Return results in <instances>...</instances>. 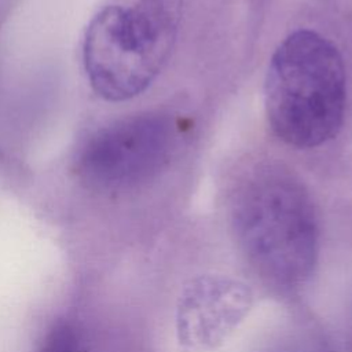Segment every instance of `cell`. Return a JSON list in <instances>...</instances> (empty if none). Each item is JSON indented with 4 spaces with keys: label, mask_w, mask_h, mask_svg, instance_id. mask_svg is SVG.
I'll return each mask as SVG.
<instances>
[{
    "label": "cell",
    "mask_w": 352,
    "mask_h": 352,
    "mask_svg": "<svg viewBox=\"0 0 352 352\" xmlns=\"http://www.w3.org/2000/svg\"><path fill=\"white\" fill-rule=\"evenodd\" d=\"M305 352H331V351H329L326 346H323V345H319V346H311L308 351H305Z\"/></svg>",
    "instance_id": "cell-7"
},
{
    "label": "cell",
    "mask_w": 352,
    "mask_h": 352,
    "mask_svg": "<svg viewBox=\"0 0 352 352\" xmlns=\"http://www.w3.org/2000/svg\"><path fill=\"white\" fill-rule=\"evenodd\" d=\"M236 241L260 278L280 292L300 289L318 258L319 224L302 182L279 165L256 166L232 204Z\"/></svg>",
    "instance_id": "cell-1"
},
{
    "label": "cell",
    "mask_w": 352,
    "mask_h": 352,
    "mask_svg": "<svg viewBox=\"0 0 352 352\" xmlns=\"http://www.w3.org/2000/svg\"><path fill=\"white\" fill-rule=\"evenodd\" d=\"M179 0L110 4L89 22L82 62L92 89L109 102L140 95L166 63L176 40Z\"/></svg>",
    "instance_id": "cell-3"
},
{
    "label": "cell",
    "mask_w": 352,
    "mask_h": 352,
    "mask_svg": "<svg viewBox=\"0 0 352 352\" xmlns=\"http://www.w3.org/2000/svg\"><path fill=\"white\" fill-rule=\"evenodd\" d=\"M177 146L168 114L146 111L96 131L76 160V175L92 190L116 191L142 184L162 170Z\"/></svg>",
    "instance_id": "cell-4"
},
{
    "label": "cell",
    "mask_w": 352,
    "mask_h": 352,
    "mask_svg": "<svg viewBox=\"0 0 352 352\" xmlns=\"http://www.w3.org/2000/svg\"><path fill=\"white\" fill-rule=\"evenodd\" d=\"M250 304L249 290L231 279L202 276L180 297V340L194 348L213 346L241 320Z\"/></svg>",
    "instance_id": "cell-5"
},
{
    "label": "cell",
    "mask_w": 352,
    "mask_h": 352,
    "mask_svg": "<svg viewBox=\"0 0 352 352\" xmlns=\"http://www.w3.org/2000/svg\"><path fill=\"white\" fill-rule=\"evenodd\" d=\"M346 80L337 47L319 33H290L272 54L265 111L278 139L297 148L334 139L344 122Z\"/></svg>",
    "instance_id": "cell-2"
},
{
    "label": "cell",
    "mask_w": 352,
    "mask_h": 352,
    "mask_svg": "<svg viewBox=\"0 0 352 352\" xmlns=\"http://www.w3.org/2000/svg\"><path fill=\"white\" fill-rule=\"evenodd\" d=\"M38 352H85L78 331L67 322L55 324Z\"/></svg>",
    "instance_id": "cell-6"
}]
</instances>
